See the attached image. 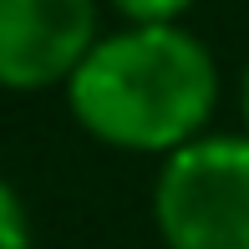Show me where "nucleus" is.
Wrapping results in <instances>:
<instances>
[{"label":"nucleus","mask_w":249,"mask_h":249,"mask_svg":"<svg viewBox=\"0 0 249 249\" xmlns=\"http://www.w3.org/2000/svg\"><path fill=\"white\" fill-rule=\"evenodd\" d=\"M219 102L213 51L183 26H122L66 82L71 122L117 153H178L203 138Z\"/></svg>","instance_id":"obj_1"},{"label":"nucleus","mask_w":249,"mask_h":249,"mask_svg":"<svg viewBox=\"0 0 249 249\" xmlns=\"http://www.w3.org/2000/svg\"><path fill=\"white\" fill-rule=\"evenodd\" d=\"M122 26H178L194 10V0H107Z\"/></svg>","instance_id":"obj_4"},{"label":"nucleus","mask_w":249,"mask_h":249,"mask_svg":"<svg viewBox=\"0 0 249 249\" xmlns=\"http://www.w3.org/2000/svg\"><path fill=\"white\" fill-rule=\"evenodd\" d=\"M97 41V0H0V87H66Z\"/></svg>","instance_id":"obj_3"},{"label":"nucleus","mask_w":249,"mask_h":249,"mask_svg":"<svg viewBox=\"0 0 249 249\" xmlns=\"http://www.w3.org/2000/svg\"><path fill=\"white\" fill-rule=\"evenodd\" d=\"M0 249H31V213L5 178H0Z\"/></svg>","instance_id":"obj_5"},{"label":"nucleus","mask_w":249,"mask_h":249,"mask_svg":"<svg viewBox=\"0 0 249 249\" xmlns=\"http://www.w3.org/2000/svg\"><path fill=\"white\" fill-rule=\"evenodd\" d=\"M163 249H249V132H203L153 178Z\"/></svg>","instance_id":"obj_2"},{"label":"nucleus","mask_w":249,"mask_h":249,"mask_svg":"<svg viewBox=\"0 0 249 249\" xmlns=\"http://www.w3.org/2000/svg\"><path fill=\"white\" fill-rule=\"evenodd\" d=\"M239 107H244V132H249V71H244V87H239Z\"/></svg>","instance_id":"obj_6"}]
</instances>
